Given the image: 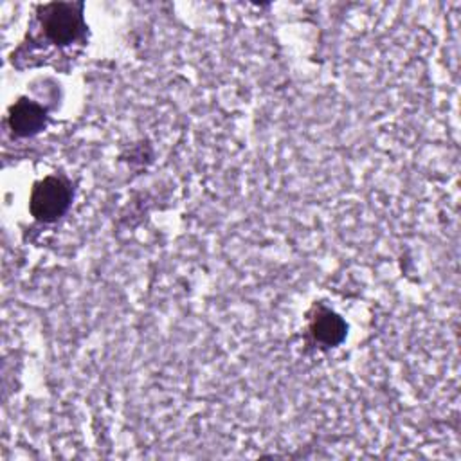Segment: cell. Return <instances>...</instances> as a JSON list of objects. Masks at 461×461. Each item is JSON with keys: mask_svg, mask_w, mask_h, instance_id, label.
Segmentation results:
<instances>
[{"mask_svg": "<svg viewBox=\"0 0 461 461\" xmlns=\"http://www.w3.org/2000/svg\"><path fill=\"white\" fill-rule=\"evenodd\" d=\"M70 203V189L65 180L47 176L36 184L31 194V211L38 220L52 221L61 216Z\"/></svg>", "mask_w": 461, "mask_h": 461, "instance_id": "cell-1", "label": "cell"}, {"mask_svg": "<svg viewBox=\"0 0 461 461\" xmlns=\"http://www.w3.org/2000/svg\"><path fill=\"white\" fill-rule=\"evenodd\" d=\"M43 29L56 43L76 40L83 29L81 14L70 4H52L43 14Z\"/></svg>", "mask_w": 461, "mask_h": 461, "instance_id": "cell-2", "label": "cell"}, {"mask_svg": "<svg viewBox=\"0 0 461 461\" xmlns=\"http://www.w3.org/2000/svg\"><path fill=\"white\" fill-rule=\"evenodd\" d=\"M45 122L43 110L31 101H18L9 115V124L18 135H31Z\"/></svg>", "mask_w": 461, "mask_h": 461, "instance_id": "cell-3", "label": "cell"}, {"mask_svg": "<svg viewBox=\"0 0 461 461\" xmlns=\"http://www.w3.org/2000/svg\"><path fill=\"white\" fill-rule=\"evenodd\" d=\"M313 335L317 340L331 346L342 340L344 333H346V326L342 322V319L331 312H322L315 317L313 321Z\"/></svg>", "mask_w": 461, "mask_h": 461, "instance_id": "cell-4", "label": "cell"}]
</instances>
